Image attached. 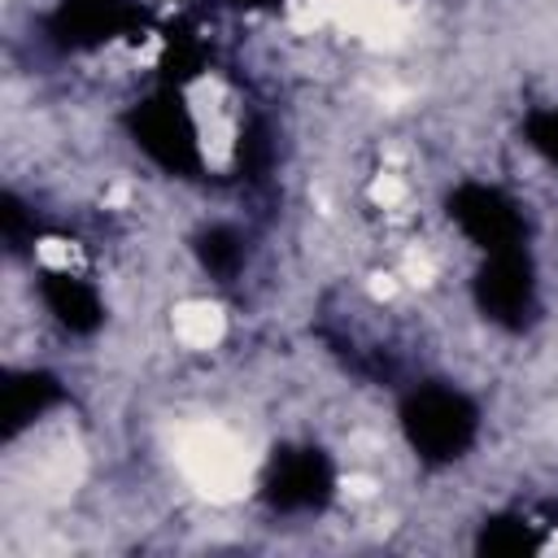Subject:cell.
<instances>
[{
  "label": "cell",
  "instance_id": "6da1fadb",
  "mask_svg": "<svg viewBox=\"0 0 558 558\" xmlns=\"http://www.w3.org/2000/svg\"><path fill=\"white\" fill-rule=\"evenodd\" d=\"M405 432L427 458H453L475 436V410L449 388H427L405 405Z\"/></svg>",
  "mask_w": 558,
  "mask_h": 558
},
{
  "label": "cell",
  "instance_id": "7a4b0ae2",
  "mask_svg": "<svg viewBox=\"0 0 558 558\" xmlns=\"http://www.w3.org/2000/svg\"><path fill=\"white\" fill-rule=\"evenodd\" d=\"M480 305L497 323H523L532 310V266L514 248H497L480 275Z\"/></svg>",
  "mask_w": 558,
  "mask_h": 558
}]
</instances>
